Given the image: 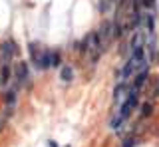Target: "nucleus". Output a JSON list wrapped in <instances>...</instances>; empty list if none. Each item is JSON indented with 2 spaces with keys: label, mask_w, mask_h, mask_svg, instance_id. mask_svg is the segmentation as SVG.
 <instances>
[{
  "label": "nucleus",
  "mask_w": 159,
  "mask_h": 147,
  "mask_svg": "<svg viewBox=\"0 0 159 147\" xmlns=\"http://www.w3.org/2000/svg\"><path fill=\"white\" fill-rule=\"evenodd\" d=\"M10 78H12V70H10L8 64H2V68H0V86H6L10 82Z\"/></svg>",
  "instance_id": "obj_8"
},
{
  "label": "nucleus",
  "mask_w": 159,
  "mask_h": 147,
  "mask_svg": "<svg viewBox=\"0 0 159 147\" xmlns=\"http://www.w3.org/2000/svg\"><path fill=\"white\" fill-rule=\"evenodd\" d=\"M48 147H58V143L56 141H48Z\"/></svg>",
  "instance_id": "obj_20"
},
{
  "label": "nucleus",
  "mask_w": 159,
  "mask_h": 147,
  "mask_svg": "<svg viewBox=\"0 0 159 147\" xmlns=\"http://www.w3.org/2000/svg\"><path fill=\"white\" fill-rule=\"evenodd\" d=\"M60 80H62L64 84H70V82L74 80V70H72V66H62V70H60Z\"/></svg>",
  "instance_id": "obj_9"
},
{
  "label": "nucleus",
  "mask_w": 159,
  "mask_h": 147,
  "mask_svg": "<svg viewBox=\"0 0 159 147\" xmlns=\"http://www.w3.org/2000/svg\"><path fill=\"white\" fill-rule=\"evenodd\" d=\"M137 105V90L135 87H129V91H127V97H125V101H123V105H121V109H119V117H121L123 121L129 117V114H131V109Z\"/></svg>",
  "instance_id": "obj_1"
},
{
  "label": "nucleus",
  "mask_w": 159,
  "mask_h": 147,
  "mask_svg": "<svg viewBox=\"0 0 159 147\" xmlns=\"http://www.w3.org/2000/svg\"><path fill=\"white\" fill-rule=\"evenodd\" d=\"M121 123H123V119H121V117H119V115H116V117H113V119L111 121H109V127H111V129H119V127H121Z\"/></svg>",
  "instance_id": "obj_15"
},
{
  "label": "nucleus",
  "mask_w": 159,
  "mask_h": 147,
  "mask_svg": "<svg viewBox=\"0 0 159 147\" xmlns=\"http://www.w3.org/2000/svg\"><path fill=\"white\" fill-rule=\"evenodd\" d=\"M145 80H147V70H143V72H139L137 76H135V80H133V87L139 90V87L145 84Z\"/></svg>",
  "instance_id": "obj_12"
},
{
  "label": "nucleus",
  "mask_w": 159,
  "mask_h": 147,
  "mask_svg": "<svg viewBox=\"0 0 159 147\" xmlns=\"http://www.w3.org/2000/svg\"><path fill=\"white\" fill-rule=\"evenodd\" d=\"M151 114H153V104H151V101H145V104L141 105V115L147 117V115H151Z\"/></svg>",
  "instance_id": "obj_13"
},
{
  "label": "nucleus",
  "mask_w": 159,
  "mask_h": 147,
  "mask_svg": "<svg viewBox=\"0 0 159 147\" xmlns=\"http://www.w3.org/2000/svg\"><path fill=\"white\" fill-rule=\"evenodd\" d=\"M52 66H54V68H60V66H62V56H60L58 50L52 52Z\"/></svg>",
  "instance_id": "obj_14"
},
{
  "label": "nucleus",
  "mask_w": 159,
  "mask_h": 147,
  "mask_svg": "<svg viewBox=\"0 0 159 147\" xmlns=\"http://www.w3.org/2000/svg\"><path fill=\"white\" fill-rule=\"evenodd\" d=\"M135 66H137V62L133 60V58H129V60L125 62V66H123V70H121V78H119V80H121V82H127L129 78H131V74L135 72Z\"/></svg>",
  "instance_id": "obj_5"
},
{
  "label": "nucleus",
  "mask_w": 159,
  "mask_h": 147,
  "mask_svg": "<svg viewBox=\"0 0 159 147\" xmlns=\"http://www.w3.org/2000/svg\"><path fill=\"white\" fill-rule=\"evenodd\" d=\"M16 97H18L16 87H10L6 94H4V101H6V107H14V104H16Z\"/></svg>",
  "instance_id": "obj_10"
},
{
  "label": "nucleus",
  "mask_w": 159,
  "mask_h": 147,
  "mask_svg": "<svg viewBox=\"0 0 159 147\" xmlns=\"http://www.w3.org/2000/svg\"><path fill=\"white\" fill-rule=\"evenodd\" d=\"M107 8H109V2H107V0H99V2H98V10L99 12H107Z\"/></svg>",
  "instance_id": "obj_16"
},
{
  "label": "nucleus",
  "mask_w": 159,
  "mask_h": 147,
  "mask_svg": "<svg viewBox=\"0 0 159 147\" xmlns=\"http://www.w3.org/2000/svg\"><path fill=\"white\" fill-rule=\"evenodd\" d=\"M28 50H30V58H32L34 68H38V70H40V56H42V54H38V44L36 42H30L28 44Z\"/></svg>",
  "instance_id": "obj_6"
},
{
  "label": "nucleus",
  "mask_w": 159,
  "mask_h": 147,
  "mask_svg": "<svg viewBox=\"0 0 159 147\" xmlns=\"http://www.w3.org/2000/svg\"><path fill=\"white\" fill-rule=\"evenodd\" d=\"M141 4L145 8H153V4H155V0H141Z\"/></svg>",
  "instance_id": "obj_18"
},
{
  "label": "nucleus",
  "mask_w": 159,
  "mask_h": 147,
  "mask_svg": "<svg viewBox=\"0 0 159 147\" xmlns=\"http://www.w3.org/2000/svg\"><path fill=\"white\" fill-rule=\"evenodd\" d=\"M99 36H102V40L103 44H107V42H111V38H113V22H103L102 24V28H99Z\"/></svg>",
  "instance_id": "obj_4"
},
{
  "label": "nucleus",
  "mask_w": 159,
  "mask_h": 147,
  "mask_svg": "<svg viewBox=\"0 0 159 147\" xmlns=\"http://www.w3.org/2000/svg\"><path fill=\"white\" fill-rule=\"evenodd\" d=\"M125 90H127V84H125V82H121V84L116 86V90H113V101H116V104L121 100V96H123V91H125Z\"/></svg>",
  "instance_id": "obj_11"
},
{
  "label": "nucleus",
  "mask_w": 159,
  "mask_h": 147,
  "mask_svg": "<svg viewBox=\"0 0 159 147\" xmlns=\"http://www.w3.org/2000/svg\"><path fill=\"white\" fill-rule=\"evenodd\" d=\"M52 68V50H44L40 56V70H48Z\"/></svg>",
  "instance_id": "obj_7"
},
{
  "label": "nucleus",
  "mask_w": 159,
  "mask_h": 147,
  "mask_svg": "<svg viewBox=\"0 0 159 147\" xmlns=\"http://www.w3.org/2000/svg\"><path fill=\"white\" fill-rule=\"evenodd\" d=\"M66 147H70V145H66Z\"/></svg>",
  "instance_id": "obj_21"
},
{
  "label": "nucleus",
  "mask_w": 159,
  "mask_h": 147,
  "mask_svg": "<svg viewBox=\"0 0 159 147\" xmlns=\"http://www.w3.org/2000/svg\"><path fill=\"white\" fill-rule=\"evenodd\" d=\"M16 52H18V46H16V42H14V40H8V42L0 44V62L8 64Z\"/></svg>",
  "instance_id": "obj_2"
},
{
  "label": "nucleus",
  "mask_w": 159,
  "mask_h": 147,
  "mask_svg": "<svg viewBox=\"0 0 159 147\" xmlns=\"http://www.w3.org/2000/svg\"><path fill=\"white\" fill-rule=\"evenodd\" d=\"M16 84L18 86H26L28 84V78H30V74H28V64L26 62H20L18 66H16Z\"/></svg>",
  "instance_id": "obj_3"
},
{
  "label": "nucleus",
  "mask_w": 159,
  "mask_h": 147,
  "mask_svg": "<svg viewBox=\"0 0 159 147\" xmlns=\"http://www.w3.org/2000/svg\"><path fill=\"white\" fill-rule=\"evenodd\" d=\"M4 123H6V119L2 117V119H0V133H2V129H4Z\"/></svg>",
  "instance_id": "obj_19"
},
{
  "label": "nucleus",
  "mask_w": 159,
  "mask_h": 147,
  "mask_svg": "<svg viewBox=\"0 0 159 147\" xmlns=\"http://www.w3.org/2000/svg\"><path fill=\"white\" fill-rule=\"evenodd\" d=\"M135 143H137L135 137H127V139L123 141V145H121V147H135Z\"/></svg>",
  "instance_id": "obj_17"
}]
</instances>
